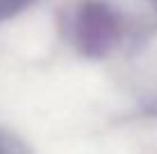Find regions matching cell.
Returning <instances> with one entry per match:
<instances>
[{
  "mask_svg": "<svg viewBox=\"0 0 157 154\" xmlns=\"http://www.w3.org/2000/svg\"><path fill=\"white\" fill-rule=\"evenodd\" d=\"M80 50L89 57H100L114 45L118 36L116 14L102 2H86L78 14L75 25Z\"/></svg>",
  "mask_w": 157,
  "mask_h": 154,
  "instance_id": "1",
  "label": "cell"
},
{
  "mask_svg": "<svg viewBox=\"0 0 157 154\" xmlns=\"http://www.w3.org/2000/svg\"><path fill=\"white\" fill-rule=\"evenodd\" d=\"M0 154H2V150H0Z\"/></svg>",
  "mask_w": 157,
  "mask_h": 154,
  "instance_id": "3",
  "label": "cell"
},
{
  "mask_svg": "<svg viewBox=\"0 0 157 154\" xmlns=\"http://www.w3.org/2000/svg\"><path fill=\"white\" fill-rule=\"evenodd\" d=\"M30 0H0V18H7V16L16 14L18 9H23Z\"/></svg>",
  "mask_w": 157,
  "mask_h": 154,
  "instance_id": "2",
  "label": "cell"
}]
</instances>
